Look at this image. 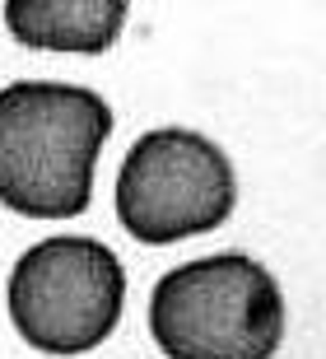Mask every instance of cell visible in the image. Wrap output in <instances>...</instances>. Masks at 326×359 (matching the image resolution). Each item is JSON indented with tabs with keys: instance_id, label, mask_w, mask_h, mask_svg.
<instances>
[{
	"instance_id": "obj_1",
	"label": "cell",
	"mask_w": 326,
	"mask_h": 359,
	"mask_svg": "<svg viewBox=\"0 0 326 359\" xmlns=\"http://www.w3.org/2000/svg\"><path fill=\"white\" fill-rule=\"evenodd\" d=\"M112 107L84 84L19 80L0 89V205L28 219L89 210Z\"/></svg>"
},
{
	"instance_id": "obj_2",
	"label": "cell",
	"mask_w": 326,
	"mask_h": 359,
	"mask_svg": "<svg viewBox=\"0 0 326 359\" xmlns=\"http://www.w3.org/2000/svg\"><path fill=\"white\" fill-rule=\"evenodd\" d=\"M149 332L172 359H271L285 341V294L247 252L201 257L154 285Z\"/></svg>"
},
{
	"instance_id": "obj_3",
	"label": "cell",
	"mask_w": 326,
	"mask_h": 359,
	"mask_svg": "<svg viewBox=\"0 0 326 359\" xmlns=\"http://www.w3.org/2000/svg\"><path fill=\"white\" fill-rule=\"evenodd\" d=\"M233 163L201 131H182V126L144 131L121 159L117 219L144 248L210 233L233 215Z\"/></svg>"
},
{
	"instance_id": "obj_4",
	"label": "cell",
	"mask_w": 326,
	"mask_h": 359,
	"mask_svg": "<svg viewBox=\"0 0 326 359\" xmlns=\"http://www.w3.org/2000/svg\"><path fill=\"white\" fill-rule=\"evenodd\" d=\"M126 271L98 238H42L10 271L14 332L42 355H84L117 332Z\"/></svg>"
},
{
	"instance_id": "obj_5",
	"label": "cell",
	"mask_w": 326,
	"mask_h": 359,
	"mask_svg": "<svg viewBox=\"0 0 326 359\" xmlns=\"http://www.w3.org/2000/svg\"><path fill=\"white\" fill-rule=\"evenodd\" d=\"M121 0H10L5 24L24 47L38 52H84L98 56L126 28Z\"/></svg>"
}]
</instances>
